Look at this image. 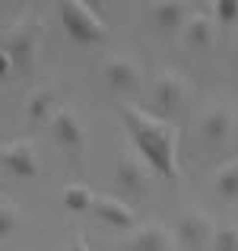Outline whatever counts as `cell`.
I'll list each match as a JSON object with an SVG mask.
<instances>
[{
	"mask_svg": "<svg viewBox=\"0 0 238 251\" xmlns=\"http://www.w3.org/2000/svg\"><path fill=\"white\" fill-rule=\"evenodd\" d=\"M124 127H127L134 150L146 159V166L162 178L178 181L181 178V166H178V127L165 118L153 115V111L140 108V105H121Z\"/></svg>",
	"mask_w": 238,
	"mask_h": 251,
	"instance_id": "6da1fadb",
	"label": "cell"
},
{
	"mask_svg": "<svg viewBox=\"0 0 238 251\" xmlns=\"http://www.w3.org/2000/svg\"><path fill=\"white\" fill-rule=\"evenodd\" d=\"M57 16L61 25L76 45H98L108 38V25L98 16V10H92L83 0H61L57 3Z\"/></svg>",
	"mask_w": 238,
	"mask_h": 251,
	"instance_id": "7a4b0ae2",
	"label": "cell"
},
{
	"mask_svg": "<svg viewBox=\"0 0 238 251\" xmlns=\"http://www.w3.org/2000/svg\"><path fill=\"white\" fill-rule=\"evenodd\" d=\"M0 48L10 57L13 70L19 74H32L38 61V25L32 19H19L3 38H0Z\"/></svg>",
	"mask_w": 238,
	"mask_h": 251,
	"instance_id": "3957f363",
	"label": "cell"
},
{
	"mask_svg": "<svg viewBox=\"0 0 238 251\" xmlns=\"http://www.w3.org/2000/svg\"><path fill=\"white\" fill-rule=\"evenodd\" d=\"M213 235H216L213 216L200 207L181 210V216L175 220V242H178V248H184V251H210Z\"/></svg>",
	"mask_w": 238,
	"mask_h": 251,
	"instance_id": "277c9868",
	"label": "cell"
},
{
	"mask_svg": "<svg viewBox=\"0 0 238 251\" xmlns=\"http://www.w3.org/2000/svg\"><path fill=\"white\" fill-rule=\"evenodd\" d=\"M0 166L3 172L16 178H35L42 162H38V150L29 137H16V140H6L0 143Z\"/></svg>",
	"mask_w": 238,
	"mask_h": 251,
	"instance_id": "5b68a950",
	"label": "cell"
},
{
	"mask_svg": "<svg viewBox=\"0 0 238 251\" xmlns=\"http://www.w3.org/2000/svg\"><path fill=\"white\" fill-rule=\"evenodd\" d=\"M184 96H188V83L178 70H162L153 80V108L159 111V118L175 115L184 105Z\"/></svg>",
	"mask_w": 238,
	"mask_h": 251,
	"instance_id": "8992f818",
	"label": "cell"
},
{
	"mask_svg": "<svg viewBox=\"0 0 238 251\" xmlns=\"http://www.w3.org/2000/svg\"><path fill=\"white\" fill-rule=\"evenodd\" d=\"M102 74H105V83L115 92H121V96H134V92L143 89V70H140V64L127 54H111L108 61H105Z\"/></svg>",
	"mask_w": 238,
	"mask_h": 251,
	"instance_id": "52a82bcc",
	"label": "cell"
},
{
	"mask_svg": "<svg viewBox=\"0 0 238 251\" xmlns=\"http://www.w3.org/2000/svg\"><path fill=\"white\" fill-rule=\"evenodd\" d=\"M51 137L64 153H83L86 147V127L79 121V115L73 108H57V115L51 118Z\"/></svg>",
	"mask_w": 238,
	"mask_h": 251,
	"instance_id": "ba28073f",
	"label": "cell"
},
{
	"mask_svg": "<svg viewBox=\"0 0 238 251\" xmlns=\"http://www.w3.org/2000/svg\"><path fill=\"white\" fill-rule=\"evenodd\" d=\"M127 251H178V242H175V232H171L165 223L159 220H149L143 223V226H137L134 232H130Z\"/></svg>",
	"mask_w": 238,
	"mask_h": 251,
	"instance_id": "9c48e42d",
	"label": "cell"
},
{
	"mask_svg": "<svg viewBox=\"0 0 238 251\" xmlns=\"http://www.w3.org/2000/svg\"><path fill=\"white\" fill-rule=\"evenodd\" d=\"M149 172L153 169L146 166V159L137 150H124L118 156V166H115V181L124 191H130V194H143L149 188Z\"/></svg>",
	"mask_w": 238,
	"mask_h": 251,
	"instance_id": "30bf717a",
	"label": "cell"
},
{
	"mask_svg": "<svg viewBox=\"0 0 238 251\" xmlns=\"http://www.w3.org/2000/svg\"><path fill=\"white\" fill-rule=\"evenodd\" d=\"M92 213L102 223H108L111 229H124V232H134L137 229L134 207H127V203L115 194H92Z\"/></svg>",
	"mask_w": 238,
	"mask_h": 251,
	"instance_id": "8fae6325",
	"label": "cell"
},
{
	"mask_svg": "<svg viewBox=\"0 0 238 251\" xmlns=\"http://www.w3.org/2000/svg\"><path fill=\"white\" fill-rule=\"evenodd\" d=\"M229 134H232V111L226 108V105H210L207 111L200 115V137L207 147H219V143L229 140Z\"/></svg>",
	"mask_w": 238,
	"mask_h": 251,
	"instance_id": "7c38bea8",
	"label": "cell"
},
{
	"mask_svg": "<svg viewBox=\"0 0 238 251\" xmlns=\"http://www.w3.org/2000/svg\"><path fill=\"white\" fill-rule=\"evenodd\" d=\"M181 38L188 48H197V51H210L216 42V19L210 16V13H190L188 23H184L181 29Z\"/></svg>",
	"mask_w": 238,
	"mask_h": 251,
	"instance_id": "4fadbf2b",
	"label": "cell"
},
{
	"mask_svg": "<svg viewBox=\"0 0 238 251\" xmlns=\"http://www.w3.org/2000/svg\"><path fill=\"white\" fill-rule=\"evenodd\" d=\"M188 6L178 3V0H159V3L149 6V19L156 23V29L162 32H181L184 23H188Z\"/></svg>",
	"mask_w": 238,
	"mask_h": 251,
	"instance_id": "5bb4252c",
	"label": "cell"
},
{
	"mask_svg": "<svg viewBox=\"0 0 238 251\" xmlns=\"http://www.w3.org/2000/svg\"><path fill=\"white\" fill-rule=\"evenodd\" d=\"M57 115V96L51 89H32L29 92V99H25V118L29 121H35V124H42V121H48L51 124V118Z\"/></svg>",
	"mask_w": 238,
	"mask_h": 251,
	"instance_id": "9a60e30c",
	"label": "cell"
},
{
	"mask_svg": "<svg viewBox=\"0 0 238 251\" xmlns=\"http://www.w3.org/2000/svg\"><path fill=\"white\" fill-rule=\"evenodd\" d=\"M216 194L226 197V201H238V162H229L216 172V181H213Z\"/></svg>",
	"mask_w": 238,
	"mask_h": 251,
	"instance_id": "2e32d148",
	"label": "cell"
},
{
	"mask_svg": "<svg viewBox=\"0 0 238 251\" xmlns=\"http://www.w3.org/2000/svg\"><path fill=\"white\" fill-rule=\"evenodd\" d=\"M19 226H23V210H19L13 201L0 197V242L10 239V235L16 232Z\"/></svg>",
	"mask_w": 238,
	"mask_h": 251,
	"instance_id": "e0dca14e",
	"label": "cell"
},
{
	"mask_svg": "<svg viewBox=\"0 0 238 251\" xmlns=\"http://www.w3.org/2000/svg\"><path fill=\"white\" fill-rule=\"evenodd\" d=\"M61 197H64V207L67 210H76V213L92 210V191L86 188V184H67V188L61 191Z\"/></svg>",
	"mask_w": 238,
	"mask_h": 251,
	"instance_id": "ac0fdd59",
	"label": "cell"
},
{
	"mask_svg": "<svg viewBox=\"0 0 238 251\" xmlns=\"http://www.w3.org/2000/svg\"><path fill=\"white\" fill-rule=\"evenodd\" d=\"M210 251H238V226H216Z\"/></svg>",
	"mask_w": 238,
	"mask_h": 251,
	"instance_id": "d6986e66",
	"label": "cell"
},
{
	"mask_svg": "<svg viewBox=\"0 0 238 251\" xmlns=\"http://www.w3.org/2000/svg\"><path fill=\"white\" fill-rule=\"evenodd\" d=\"M213 13H216V23H226L232 25L238 23V0H219V3H213Z\"/></svg>",
	"mask_w": 238,
	"mask_h": 251,
	"instance_id": "ffe728a7",
	"label": "cell"
},
{
	"mask_svg": "<svg viewBox=\"0 0 238 251\" xmlns=\"http://www.w3.org/2000/svg\"><path fill=\"white\" fill-rule=\"evenodd\" d=\"M67 251H92V248H89V239H86L83 232H76L73 239H70V245H67Z\"/></svg>",
	"mask_w": 238,
	"mask_h": 251,
	"instance_id": "44dd1931",
	"label": "cell"
},
{
	"mask_svg": "<svg viewBox=\"0 0 238 251\" xmlns=\"http://www.w3.org/2000/svg\"><path fill=\"white\" fill-rule=\"evenodd\" d=\"M10 70H13V64H10V57L3 54V48H0V76H6Z\"/></svg>",
	"mask_w": 238,
	"mask_h": 251,
	"instance_id": "7402d4cb",
	"label": "cell"
}]
</instances>
